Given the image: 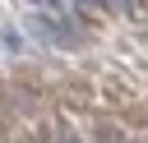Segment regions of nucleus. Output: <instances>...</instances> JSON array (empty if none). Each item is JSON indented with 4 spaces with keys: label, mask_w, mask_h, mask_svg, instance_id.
Listing matches in <instances>:
<instances>
[{
    "label": "nucleus",
    "mask_w": 148,
    "mask_h": 143,
    "mask_svg": "<svg viewBox=\"0 0 148 143\" xmlns=\"http://www.w3.org/2000/svg\"><path fill=\"white\" fill-rule=\"evenodd\" d=\"M74 5H83V9H102L106 0H74Z\"/></svg>",
    "instance_id": "nucleus-1"
},
{
    "label": "nucleus",
    "mask_w": 148,
    "mask_h": 143,
    "mask_svg": "<svg viewBox=\"0 0 148 143\" xmlns=\"http://www.w3.org/2000/svg\"><path fill=\"white\" fill-rule=\"evenodd\" d=\"M56 143H79V138H74V134H60V138H56Z\"/></svg>",
    "instance_id": "nucleus-2"
},
{
    "label": "nucleus",
    "mask_w": 148,
    "mask_h": 143,
    "mask_svg": "<svg viewBox=\"0 0 148 143\" xmlns=\"http://www.w3.org/2000/svg\"><path fill=\"white\" fill-rule=\"evenodd\" d=\"M46 5H60V0H46Z\"/></svg>",
    "instance_id": "nucleus-3"
}]
</instances>
